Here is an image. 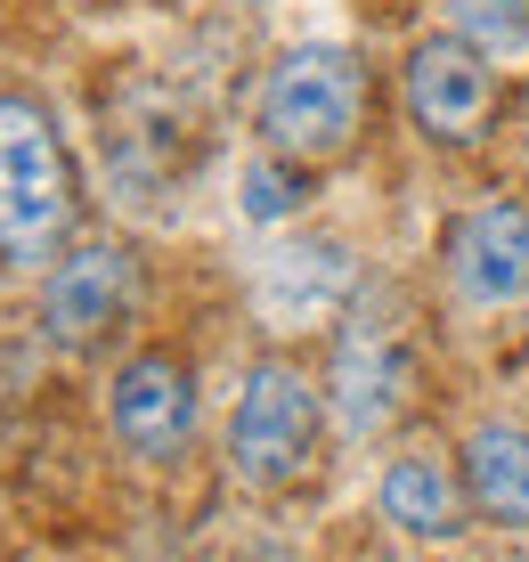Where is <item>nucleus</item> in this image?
Wrapping results in <instances>:
<instances>
[{"label": "nucleus", "instance_id": "nucleus-1", "mask_svg": "<svg viewBox=\"0 0 529 562\" xmlns=\"http://www.w3.org/2000/svg\"><path fill=\"white\" fill-rule=\"evenodd\" d=\"M74 221V164L33 99H0V261L33 269Z\"/></svg>", "mask_w": 529, "mask_h": 562}, {"label": "nucleus", "instance_id": "nucleus-2", "mask_svg": "<svg viewBox=\"0 0 529 562\" xmlns=\"http://www.w3.org/2000/svg\"><path fill=\"white\" fill-rule=\"evenodd\" d=\"M367 114V66L335 42H302L269 66L261 82V139L293 155V164H318V155H342L350 131Z\"/></svg>", "mask_w": 529, "mask_h": 562}, {"label": "nucleus", "instance_id": "nucleus-3", "mask_svg": "<svg viewBox=\"0 0 529 562\" xmlns=\"http://www.w3.org/2000/svg\"><path fill=\"white\" fill-rule=\"evenodd\" d=\"M309 449H318V392H309L285 359L252 367V383L237 400V424H228L237 473L252 481V490H285V481L309 464Z\"/></svg>", "mask_w": 529, "mask_h": 562}, {"label": "nucleus", "instance_id": "nucleus-4", "mask_svg": "<svg viewBox=\"0 0 529 562\" xmlns=\"http://www.w3.org/2000/svg\"><path fill=\"white\" fill-rule=\"evenodd\" d=\"M407 383H416V351H407L399 318L391 310H350L335 335V424L350 440L383 432L391 416L407 408Z\"/></svg>", "mask_w": 529, "mask_h": 562}, {"label": "nucleus", "instance_id": "nucleus-5", "mask_svg": "<svg viewBox=\"0 0 529 562\" xmlns=\"http://www.w3.org/2000/svg\"><path fill=\"white\" fill-rule=\"evenodd\" d=\"M407 114L424 123V139L440 147H473L497 114V66L488 49H473L464 33H432L407 49Z\"/></svg>", "mask_w": 529, "mask_h": 562}, {"label": "nucleus", "instance_id": "nucleus-6", "mask_svg": "<svg viewBox=\"0 0 529 562\" xmlns=\"http://www.w3.org/2000/svg\"><path fill=\"white\" fill-rule=\"evenodd\" d=\"M448 278L473 310H505L529 294V204L488 196L448 228Z\"/></svg>", "mask_w": 529, "mask_h": 562}, {"label": "nucleus", "instance_id": "nucleus-7", "mask_svg": "<svg viewBox=\"0 0 529 562\" xmlns=\"http://www.w3.org/2000/svg\"><path fill=\"white\" fill-rule=\"evenodd\" d=\"M114 432H123V449H139V457H171L180 440L195 432V383H188V367L180 359H164V351H139L114 375Z\"/></svg>", "mask_w": 529, "mask_h": 562}, {"label": "nucleus", "instance_id": "nucleus-8", "mask_svg": "<svg viewBox=\"0 0 529 562\" xmlns=\"http://www.w3.org/2000/svg\"><path fill=\"white\" fill-rule=\"evenodd\" d=\"M123 302H131V254L123 245H82V254H66L49 269L42 318H49L57 342H90L123 318Z\"/></svg>", "mask_w": 529, "mask_h": 562}, {"label": "nucleus", "instance_id": "nucleus-9", "mask_svg": "<svg viewBox=\"0 0 529 562\" xmlns=\"http://www.w3.org/2000/svg\"><path fill=\"white\" fill-rule=\"evenodd\" d=\"M464 481H473V506L488 521L529 530V432L521 424H481L464 440Z\"/></svg>", "mask_w": 529, "mask_h": 562}, {"label": "nucleus", "instance_id": "nucleus-10", "mask_svg": "<svg viewBox=\"0 0 529 562\" xmlns=\"http://www.w3.org/2000/svg\"><path fill=\"white\" fill-rule=\"evenodd\" d=\"M383 521H399L424 547H448V538L464 530V497H457V481H448V464H432V457L391 464L383 473Z\"/></svg>", "mask_w": 529, "mask_h": 562}, {"label": "nucleus", "instance_id": "nucleus-11", "mask_svg": "<svg viewBox=\"0 0 529 562\" xmlns=\"http://www.w3.org/2000/svg\"><path fill=\"white\" fill-rule=\"evenodd\" d=\"M448 16H457V33L488 57H514L529 42V0H448Z\"/></svg>", "mask_w": 529, "mask_h": 562}, {"label": "nucleus", "instance_id": "nucleus-12", "mask_svg": "<svg viewBox=\"0 0 529 562\" xmlns=\"http://www.w3.org/2000/svg\"><path fill=\"white\" fill-rule=\"evenodd\" d=\"M285 164H293V155L245 171V212H252V221H278V212H293V196H302V171H285Z\"/></svg>", "mask_w": 529, "mask_h": 562}]
</instances>
